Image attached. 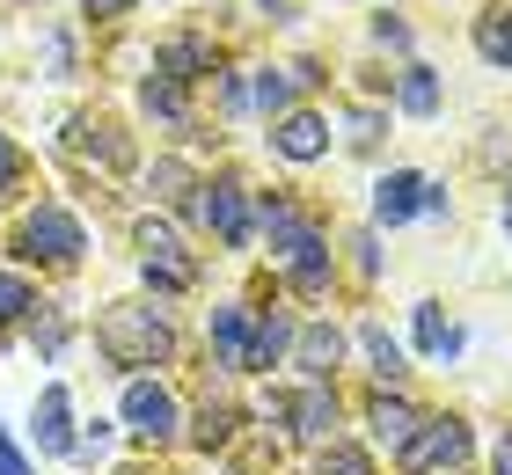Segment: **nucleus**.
I'll return each instance as SVG.
<instances>
[{
  "mask_svg": "<svg viewBox=\"0 0 512 475\" xmlns=\"http://www.w3.org/2000/svg\"><path fill=\"white\" fill-rule=\"evenodd\" d=\"M476 52L491 66H512V8H483L476 15Z\"/></svg>",
  "mask_w": 512,
  "mask_h": 475,
  "instance_id": "dca6fc26",
  "label": "nucleus"
},
{
  "mask_svg": "<svg viewBox=\"0 0 512 475\" xmlns=\"http://www.w3.org/2000/svg\"><path fill=\"white\" fill-rule=\"evenodd\" d=\"M256 103H264V110H286V103H293V74L264 66V74H256Z\"/></svg>",
  "mask_w": 512,
  "mask_h": 475,
  "instance_id": "5701e85b",
  "label": "nucleus"
},
{
  "mask_svg": "<svg viewBox=\"0 0 512 475\" xmlns=\"http://www.w3.org/2000/svg\"><path fill=\"white\" fill-rule=\"evenodd\" d=\"M425 190H432L425 176L395 169V176H388V183L374 190V220H388V227H395V220H410V212H425Z\"/></svg>",
  "mask_w": 512,
  "mask_h": 475,
  "instance_id": "1a4fd4ad",
  "label": "nucleus"
},
{
  "mask_svg": "<svg viewBox=\"0 0 512 475\" xmlns=\"http://www.w3.org/2000/svg\"><path fill=\"white\" fill-rule=\"evenodd\" d=\"M359 337H366V359H374V373H381V380H403V373H410V366H403V344H395L381 322H366Z\"/></svg>",
  "mask_w": 512,
  "mask_h": 475,
  "instance_id": "a211bd4d",
  "label": "nucleus"
},
{
  "mask_svg": "<svg viewBox=\"0 0 512 475\" xmlns=\"http://www.w3.org/2000/svg\"><path fill=\"white\" fill-rule=\"evenodd\" d=\"M139 249H147V278L161 285V293H183L198 271H191V256H183L176 242V227H161V220H139Z\"/></svg>",
  "mask_w": 512,
  "mask_h": 475,
  "instance_id": "39448f33",
  "label": "nucleus"
},
{
  "mask_svg": "<svg viewBox=\"0 0 512 475\" xmlns=\"http://www.w3.org/2000/svg\"><path fill=\"white\" fill-rule=\"evenodd\" d=\"M461 454H469V424L461 417H417V432L403 439V475L461 468Z\"/></svg>",
  "mask_w": 512,
  "mask_h": 475,
  "instance_id": "f03ea898",
  "label": "nucleus"
},
{
  "mask_svg": "<svg viewBox=\"0 0 512 475\" xmlns=\"http://www.w3.org/2000/svg\"><path fill=\"white\" fill-rule=\"evenodd\" d=\"M88 249L81 220L66 205H37L30 220H22V256H44V264H74V256Z\"/></svg>",
  "mask_w": 512,
  "mask_h": 475,
  "instance_id": "7ed1b4c3",
  "label": "nucleus"
},
{
  "mask_svg": "<svg viewBox=\"0 0 512 475\" xmlns=\"http://www.w3.org/2000/svg\"><path fill=\"white\" fill-rule=\"evenodd\" d=\"M286 344H293V315H264V322H256V337H249V359L242 366H271Z\"/></svg>",
  "mask_w": 512,
  "mask_h": 475,
  "instance_id": "f3484780",
  "label": "nucleus"
},
{
  "mask_svg": "<svg viewBox=\"0 0 512 475\" xmlns=\"http://www.w3.org/2000/svg\"><path fill=\"white\" fill-rule=\"evenodd\" d=\"M352 264H359L366 278H374V271H381V249H374V234H359V242H352Z\"/></svg>",
  "mask_w": 512,
  "mask_h": 475,
  "instance_id": "bb28decb",
  "label": "nucleus"
},
{
  "mask_svg": "<svg viewBox=\"0 0 512 475\" xmlns=\"http://www.w3.org/2000/svg\"><path fill=\"white\" fill-rule=\"evenodd\" d=\"M0 475H30V468H22V454H15V446H0Z\"/></svg>",
  "mask_w": 512,
  "mask_h": 475,
  "instance_id": "c85d7f7f",
  "label": "nucleus"
},
{
  "mask_svg": "<svg viewBox=\"0 0 512 475\" xmlns=\"http://www.w3.org/2000/svg\"><path fill=\"white\" fill-rule=\"evenodd\" d=\"M271 410H278V417H293L286 432H300V439H330V424H337V395H330V380H315V388H300V395H278Z\"/></svg>",
  "mask_w": 512,
  "mask_h": 475,
  "instance_id": "0eeeda50",
  "label": "nucleus"
},
{
  "mask_svg": "<svg viewBox=\"0 0 512 475\" xmlns=\"http://www.w3.org/2000/svg\"><path fill=\"white\" fill-rule=\"evenodd\" d=\"M417 344H425L432 351V359H454V351H461V337H454V329L447 322H439V307L425 300V307H417Z\"/></svg>",
  "mask_w": 512,
  "mask_h": 475,
  "instance_id": "412c9836",
  "label": "nucleus"
},
{
  "mask_svg": "<svg viewBox=\"0 0 512 475\" xmlns=\"http://www.w3.org/2000/svg\"><path fill=\"white\" fill-rule=\"evenodd\" d=\"M315 475H374V461H366V446H344V439H330L315 454Z\"/></svg>",
  "mask_w": 512,
  "mask_h": 475,
  "instance_id": "aec40b11",
  "label": "nucleus"
},
{
  "mask_svg": "<svg viewBox=\"0 0 512 475\" xmlns=\"http://www.w3.org/2000/svg\"><path fill=\"white\" fill-rule=\"evenodd\" d=\"M96 337H103V351L118 366H154V359H169V351H176V329L161 322L154 307H110Z\"/></svg>",
  "mask_w": 512,
  "mask_h": 475,
  "instance_id": "f257e3e1",
  "label": "nucleus"
},
{
  "mask_svg": "<svg viewBox=\"0 0 512 475\" xmlns=\"http://www.w3.org/2000/svg\"><path fill=\"white\" fill-rule=\"evenodd\" d=\"M125 424H132L139 439L169 446L176 439V395L161 388V380H125Z\"/></svg>",
  "mask_w": 512,
  "mask_h": 475,
  "instance_id": "20e7f679",
  "label": "nucleus"
},
{
  "mask_svg": "<svg viewBox=\"0 0 512 475\" xmlns=\"http://www.w3.org/2000/svg\"><path fill=\"white\" fill-rule=\"evenodd\" d=\"M88 8H96V15H125L132 0H88Z\"/></svg>",
  "mask_w": 512,
  "mask_h": 475,
  "instance_id": "c756f323",
  "label": "nucleus"
},
{
  "mask_svg": "<svg viewBox=\"0 0 512 475\" xmlns=\"http://www.w3.org/2000/svg\"><path fill=\"white\" fill-rule=\"evenodd\" d=\"M366 424H374V439H388V446H403L410 432H417V410L403 395H374L366 402Z\"/></svg>",
  "mask_w": 512,
  "mask_h": 475,
  "instance_id": "4468645a",
  "label": "nucleus"
},
{
  "mask_svg": "<svg viewBox=\"0 0 512 475\" xmlns=\"http://www.w3.org/2000/svg\"><path fill=\"white\" fill-rule=\"evenodd\" d=\"M213 344H220V366L249 359V307H213Z\"/></svg>",
  "mask_w": 512,
  "mask_h": 475,
  "instance_id": "2eb2a0df",
  "label": "nucleus"
},
{
  "mask_svg": "<svg viewBox=\"0 0 512 475\" xmlns=\"http://www.w3.org/2000/svg\"><path fill=\"white\" fill-rule=\"evenodd\" d=\"M374 132H381V117L374 110H352V147H374Z\"/></svg>",
  "mask_w": 512,
  "mask_h": 475,
  "instance_id": "a878e982",
  "label": "nucleus"
},
{
  "mask_svg": "<svg viewBox=\"0 0 512 475\" xmlns=\"http://www.w3.org/2000/svg\"><path fill=\"white\" fill-rule=\"evenodd\" d=\"M147 110H154V117H183V88H176L169 74L147 81Z\"/></svg>",
  "mask_w": 512,
  "mask_h": 475,
  "instance_id": "b1692460",
  "label": "nucleus"
},
{
  "mask_svg": "<svg viewBox=\"0 0 512 475\" xmlns=\"http://www.w3.org/2000/svg\"><path fill=\"white\" fill-rule=\"evenodd\" d=\"M198 220L213 227L227 249H242V242H249V198H242V183H235V176L205 183V198H198Z\"/></svg>",
  "mask_w": 512,
  "mask_h": 475,
  "instance_id": "423d86ee",
  "label": "nucleus"
},
{
  "mask_svg": "<svg viewBox=\"0 0 512 475\" xmlns=\"http://www.w3.org/2000/svg\"><path fill=\"white\" fill-rule=\"evenodd\" d=\"M498 475H512V432L498 439Z\"/></svg>",
  "mask_w": 512,
  "mask_h": 475,
  "instance_id": "7c9ffc66",
  "label": "nucleus"
},
{
  "mask_svg": "<svg viewBox=\"0 0 512 475\" xmlns=\"http://www.w3.org/2000/svg\"><path fill=\"white\" fill-rule=\"evenodd\" d=\"M498 220H505V242H512V190H505V212H498Z\"/></svg>",
  "mask_w": 512,
  "mask_h": 475,
  "instance_id": "2f4dec72",
  "label": "nucleus"
},
{
  "mask_svg": "<svg viewBox=\"0 0 512 475\" xmlns=\"http://www.w3.org/2000/svg\"><path fill=\"white\" fill-rule=\"evenodd\" d=\"M161 74H169V81L213 74V44H205V37H169V44H161Z\"/></svg>",
  "mask_w": 512,
  "mask_h": 475,
  "instance_id": "9b49d317",
  "label": "nucleus"
},
{
  "mask_svg": "<svg viewBox=\"0 0 512 475\" xmlns=\"http://www.w3.org/2000/svg\"><path fill=\"white\" fill-rule=\"evenodd\" d=\"M271 147L286 161H322V154H330V125H322L315 110H286V117H278V132H271Z\"/></svg>",
  "mask_w": 512,
  "mask_h": 475,
  "instance_id": "6e6552de",
  "label": "nucleus"
},
{
  "mask_svg": "<svg viewBox=\"0 0 512 475\" xmlns=\"http://www.w3.org/2000/svg\"><path fill=\"white\" fill-rule=\"evenodd\" d=\"M227 432H235V417L205 402V417H198V439H205V446H227Z\"/></svg>",
  "mask_w": 512,
  "mask_h": 475,
  "instance_id": "393cba45",
  "label": "nucleus"
},
{
  "mask_svg": "<svg viewBox=\"0 0 512 475\" xmlns=\"http://www.w3.org/2000/svg\"><path fill=\"white\" fill-rule=\"evenodd\" d=\"M286 264H293V285H300V293H322V285H330V242L308 227V234L286 249Z\"/></svg>",
  "mask_w": 512,
  "mask_h": 475,
  "instance_id": "9d476101",
  "label": "nucleus"
},
{
  "mask_svg": "<svg viewBox=\"0 0 512 475\" xmlns=\"http://www.w3.org/2000/svg\"><path fill=\"white\" fill-rule=\"evenodd\" d=\"M22 307H37V293H30V278H15V271H0V322H15Z\"/></svg>",
  "mask_w": 512,
  "mask_h": 475,
  "instance_id": "4be33fe9",
  "label": "nucleus"
},
{
  "mask_svg": "<svg viewBox=\"0 0 512 475\" xmlns=\"http://www.w3.org/2000/svg\"><path fill=\"white\" fill-rule=\"evenodd\" d=\"M395 103H403L410 117H432V110H439V81H432V66H410L403 88H395Z\"/></svg>",
  "mask_w": 512,
  "mask_h": 475,
  "instance_id": "6ab92c4d",
  "label": "nucleus"
},
{
  "mask_svg": "<svg viewBox=\"0 0 512 475\" xmlns=\"http://www.w3.org/2000/svg\"><path fill=\"white\" fill-rule=\"evenodd\" d=\"M15 176H22V154L8 147V139H0V183H15Z\"/></svg>",
  "mask_w": 512,
  "mask_h": 475,
  "instance_id": "cd10ccee",
  "label": "nucleus"
},
{
  "mask_svg": "<svg viewBox=\"0 0 512 475\" xmlns=\"http://www.w3.org/2000/svg\"><path fill=\"white\" fill-rule=\"evenodd\" d=\"M337 359H344V337H337L330 322H308V329H300V366H308L315 380H330Z\"/></svg>",
  "mask_w": 512,
  "mask_h": 475,
  "instance_id": "f8f14e48",
  "label": "nucleus"
},
{
  "mask_svg": "<svg viewBox=\"0 0 512 475\" xmlns=\"http://www.w3.org/2000/svg\"><path fill=\"white\" fill-rule=\"evenodd\" d=\"M37 446H44V454H66V446H74V424H66V388H44V395H37Z\"/></svg>",
  "mask_w": 512,
  "mask_h": 475,
  "instance_id": "ddd939ff",
  "label": "nucleus"
}]
</instances>
